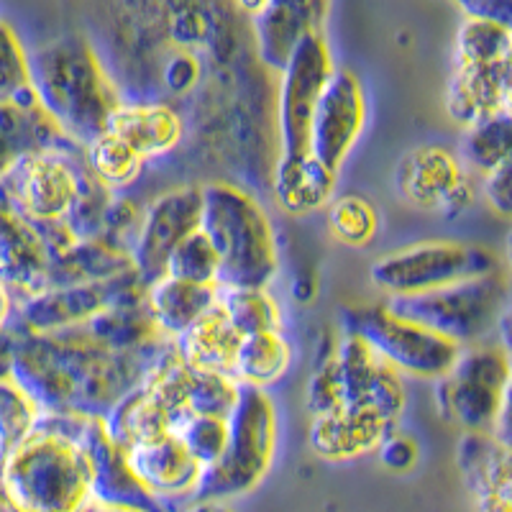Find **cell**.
I'll return each instance as SVG.
<instances>
[{
	"label": "cell",
	"mask_w": 512,
	"mask_h": 512,
	"mask_svg": "<svg viewBox=\"0 0 512 512\" xmlns=\"http://www.w3.org/2000/svg\"><path fill=\"white\" fill-rule=\"evenodd\" d=\"M88 415L41 413L31 436L0 456V510L82 512L90 497V466L77 433Z\"/></svg>",
	"instance_id": "1"
},
{
	"label": "cell",
	"mask_w": 512,
	"mask_h": 512,
	"mask_svg": "<svg viewBox=\"0 0 512 512\" xmlns=\"http://www.w3.org/2000/svg\"><path fill=\"white\" fill-rule=\"evenodd\" d=\"M36 103L75 144L100 136L123 103L98 54L82 36H62L29 54Z\"/></svg>",
	"instance_id": "2"
},
{
	"label": "cell",
	"mask_w": 512,
	"mask_h": 512,
	"mask_svg": "<svg viewBox=\"0 0 512 512\" xmlns=\"http://www.w3.org/2000/svg\"><path fill=\"white\" fill-rule=\"evenodd\" d=\"M198 228L218 254V287H269L277 277L272 221L246 190L228 182L200 187Z\"/></svg>",
	"instance_id": "3"
},
{
	"label": "cell",
	"mask_w": 512,
	"mask_h": 512,
	"mask_svg": "<svg viewBox=\"0 0 512 512\" xmlns=\"http://www.w3.org/2000/svg\"><path fill=\"white\" fill-rule=\"evenodd\" d=\"M223 454L203 466L192 500H233L249 495L269 474L277 456V408L267 390L241 384L239 400L226 418Z\"/></svg>",
	"instance_id": "4"
},
{
	"label": "cell",
	"mask_w": 512,
	"mask_h": 512,
	"mask_svg": "<svg viewBox=\"0 0 512 512\" xmlns=\"http://www.w3.org/2000/svg\"><path fill=\"white\" fill-rule=\"evenodd\" d=\"M384 305L402 318L431 328L456 346L484 344L510 315V290L502 272H489L418 295L387 297Z\"/></svg>",
	"instance_id": "5"
},
{
	"label": "cell",
	"mask_w": 512,
	"mask_h": 512,
	"mask_svg": "<svg viewBox=\"0 0 512 512\" xmlns=\"http://www.w3.org/2000/svg\"><path fill=\"white\" fill-rule=\"evenodd\" d=\"M510 354L505 346L484 341L464 346L454 367L438 382V408L448 423L464 431L507 436V405H510Z\"/></svg>",
	"instance_id": "6"
},
{
	"label": "cell",
	"mask_w": 512,
	"mask_h": 512,
	"mask_svg": "<svg viewBox=\"0 0 512 512\" xmlns=\"http://www.w3.org/2000/svg\"><path fill=\"white\" fill-rule=\"evenodd\" d=\"M341 323L344 333L361 338L390 367L418 379H441L461 351L454 341L392 313L384 303L346 308Z\"/></svg>",
	"instance_id": "7"
},
{
	"label": "cell",
	"mask_w": 512,
	"mask_h": 512,
	"mask_svg": "<svg viewBox=\"0 0 512 512\" xmlns=\"http://www.w3.org/2000/svg\"><path fill=\"white\" fill-rule=\"evenodd\" d=\"M497 269V256L484 246L461 241H420L379 256L369 269V277L379 292L395 297L438 290Z\"/></svg>",
	"instance_id": "8"
},
{
	"label": "cell",
	"mask_w": 512,
	"mask_h": 512,
	"mask_svg": "<svg viewBox=\"0 0 512 512\" xmlns=\"http://www.w3.org/2000/svg\"><path fill=\"white\" fill-rule=\"evenodd\" d=\"M144 292L146 282L136 269H126L111 280L44 287L34 295L13 300L8 326L24 333L64 331L88 323L108 305L141 303Z\"/></svg>",
	"instance_id": "9"
},
{
	"label": "cell",
	"mask_w": 512,
	"mask_h": 512,
	"mask_svg": "<svg viewBox=\"0 0 512 512\" xmlns=\"http://www.w3.org/2000/svg\"><path fill=\"white\" fill-rule=\"evenodd\" d=\"M82 152H44L24 157L0 175V205L29 223L62 221L85 175Z\"/></svg>",
	"instance_id": "10"
},
{
	"label": "cell",
	"mask_w": 512,
	"mask_h": 512,
	"mask_svg": "<svg viewBox=\"0 0 512 512\" xmlns=\"http://www.w3.org/2000/svg\"><path fill=\"white\" fill-rule=\"evenodd\" d=\"M326 364L336 379L338 408L364 410L390 423H400L408 400L402 374L361 338L344 333Z\"/></svg>",
	"instance_id": "11"
},
{
	"label": "cell",
	"mask_w": 512,
	"mask_h": 512,
	"mask_svg": "<svg viewBox=\"0 0 512 512\" xmlns=\"http://www.w3.org/2000/svg\"><path fill=\"white\" fill-rule=\"evenodd\" d=\"M331 49L320 31L305 36L280 70V141L282 157L308 154V128L320 93L333 75Z\"/></svg>",
	"instance_id": "12"
},
{
	"label": "cell",
	"mask_w": 512,
	"mask_h": 512,
	"mask_svg": "<svg viewBox=\"0 0 512 512\" xmlns=\"http://www.w3.org/2000/svg\"><path fill=\"white\" fill-rule=\"evenodd\" d=\"M367 126V95L359 77L333 70L313 108L308 128V154L338 172Z\"/></svg>",
	"instance_id": "13"
},
{
	"label": "cell",
	"mask_w": 512,
	"mask_h": 512,
	"mask_svg": "<svg viewBox=\"0 0 512 512\" xmlns=\"http://www.w3.org/2000/svg\"><path fill=\"white\" fill-rule=\"evenodd\" d=\"M198 226L200 187H177L144 208L131 246V264L146 285L162 277L172 249L192 231H198Z\"/></svg>",
	"instance_id": "14"
},
{
	"label": "cell",
	"mask_w": 512,
	"mask_h": 512,
	"mask_svg": "<svg viewBox=\"0 0 512 512\" xmlns=\"http://www.w3.org/2000/svg\"><path fill=\"white\" fill-rule=\"evenodd\" d=\"M77 441L88 456L93 502L136 512H180V507L159 500L136 479V474L128 466L126 451L105 436L100 418L82 420Z\"/></svg>",
	"instance_id": "15"
},
{
	"label": "cell",
	"mask_w": 512,
	"mask_h": 512,
	"mask_svg": "<svg viewBox=\"0 0 512 512\" xmlns=\"http://www.w3.org/2000/svg\"><path fill=\"white\" fill-rule=\"evenodd\" d=\"M397 190L410 205L454 216L474 203V185L459 157L443 146H420L397 167Z\"/></svg>",
	"instance_id": "16"
},
{
	"label": "cell",
	"mask_w": 512,
	"mask_h": 512,
	"mask_svg": "<svg viewBox=\"0 0 512 512\" xmlns=\"http://www.w3.org/2000/svg\"><path fill=\"white\" fill-rule=\"evenodd\" d=\"M128 466L152 495L169 505L182 507L192 500L203 466L192 459L175 433L152 438L126 451Z\"/></svg>",
	"instance_id": "17"
},
{
	"label": "cell",
	"mask_w": 512,
	"mask_h": 512,
	"mask_svg": "<svg viewBox=\"0 0 512 512\" xmlns=\"http://www.w3.org/2000/svg\"><path fill=\"white\" fill-rule=\"evenodd\" d=\"M82 152L62 128L41 111L34 90L16 100H0V175L31 154Z\"/></svg>",
	"instance_id": "18"
},
{
	"label": "cell",
	"mask_w": 512,
	"mask_h": 512,
	"mask_svg": "<svg viewBox=\"0 0 512 512\" xmlns=\"http://www.w3.org/2000/svg\"><path fill=\"white\" fill-rule=\"evenodd\" d=\"M456 459L479 512H512L510 443L495 433L464 431Z\"/></svg>",
	"instance_id": "19"
},
{
	"label": "cell",
	"mask_w": 512,
	"mask_h": 512,
	"mask_svg": "<svg viewBox=\"0 0 512 512\" xmlns=\"http://www.w3.org/2000/svg\"><path fill=\"white\" fill-rule=\"evenodd\" d=\"M512 59L500 62H456L448 82L446 111L461 126L510 113Z\"/></svg>",
	"instance_id": "20"
},
{
	"label": "cell",
	"mask_w": 512,
	"mask_h": 512,
	"mask_svg": "<svg viewBox=\"0 0 512 512\" xmlns=\"http://www.w3.org/2000/svg\"><path fill=\"white\" fill-rule=\"evenodd\" d=\"M397 423L354 408H336L313 415L308 428V446L318 459L331 464L361 459L374 454L379 443L390 436Z\"/></svg>",
	"instance_id": "21"
},
{
	"label": "cell",
	"mask_w": 512,
	"mask_h": 512,
	"mask_svg": "<svg viewBox=\"0 0 512 512\" xmlns=\"http://www.w3.org/2000/svg\"><path fill=\"white\" fill-rule=\"evenodd\" d=\"M47 272L49 254L39 231L0 205V282L21 300L47 287Z\"/></svg>",
	"instance_id": "22"
},
{
	"label": "cell",
	"mask_w": 512,
	"mask_h": 512,
	"mask_svg": "<svg viewBox=\"0 0 512 512\" xmlns=\"http://www.w3.org/2000/svg\"><path fill=\"white\" fill-rule=\"evenodd\" d=\"M100 425H103L105 436L118 448L128 451L139 443L172 433V415L164 408L157 392L146 382H141L105 410Z\"/></svg>",
	"instance_id": "23"
},
{
	"label": "cell",
	"mask_w": 512,
	"mask_h": 512,
	"mask_svg": "<svg viewBox=\"0 0 512 512\" xmlns=\"http://www.w3.org/2000/svg\"><path fill=\"white\" fill-rule=\"evenodd\" d=\"M105 131L126 141L144 162L169 154L182 139V121L169 105L121 103Z\"/></svg>",
	"instance_id": "24"
},
{
	"label": "cell",
	"mask_w": 512,
	"mask_h": 512,
	"mask_svg": "<svg viewBox=\"0 0 512 512\" xmlns=\"http://www.w3.org/2000/svg\"><path fill=\"white\" fill-rule=\"evenodd\" d=\"M239 331L228 323L218 300L175 338L177 356L187 367L233 377V359L239 349Z\"/></svg>",
	"instance_id": "25"
},
{
	"label": "cell",
	"mask_w": 512,
	"mask_h": 512,
	"mask_svg": "<svg viewBox=\"0 0 512 512\" xmlns=\"http://www.w3.org/2000/svg\"><path fill=\"white\" fill-rule=\"evenodd\" d=\"M218 300V285H198V282L175 280L162 274L149 282L144 292V305L152 315L159 333L175 341L182 331L195 323L210 305Z\"/></svg>",
	"instance_id": "26"
},
{
	"label": "cell",
	"mask_w": 512,
	"mask_h": 512,
	"mask_svg": "<svg viewBox=\"0 0 512 512\" xmlns=\"http://www.w3.org/2000/svg\"><path fill=\"white\" fill-rule=\"evenodd\" d=\"M336 175L338 172L323 167L310 154L280 157L277 172H274V200L292 216L313 213L331 203L333 190H336Z\"/></svg>",
	"instance_id": "27"
},
{
	"label": "cell",
	"mask_w": 512,
	"mask_h": 512,
	"mask_svg": "<svg viewBox=\"0 0 512 512\" xmlns=\"http://www.w3.org/2000/svg\"><path fill=\"white\" fill-rule=\"evenodd\" d=\"M82 328L103 349L111 351H141L167 338L154 326L144 300L141 303L108 305L100 313H95L88 323H82Z\"/></svg>",
	"instance_id": "28"
},
{
	"label": "cell",
	"mask_w": 512,
	"mask_h": 512,
	"mask_svg": "<svg viewBox=\"0 0 512 512\" xmlns=\"http://www.w3.org/2000/svg\"><path fill=\"white\" fill-rule=\"evenodd\" d=\"M292 364V349L282 331H259L241 336L236 359H233V379L246 387L267 390L282 382Z\"/></svg>",
	"instance_id": "29"
},
{
	"label": "cell",
	"mask_w": 512,
	"mask_h": 512,
	"mask_svg": "<svg viewBox=\"0 0 512 512\" xmlns=\"http://www.w3.org/2000/svg\"><path fill=\"white\" fill-rule=\"evenodd\" d=\"M218 305L239 336L259 331H282L280 305L267 287H218Z\"/></svg>",
	"instance_id": "30"
},
{
	"label": "cell",
	"mask_w": 512,
	"mask_h": 512,
	"mask_svg": "<svg viewBox=\"0 0 512 512\" xmlns=\"http://www.w3.org/2000/svg\"><path fill=\"white\" fill-rule=\"evenodd\" d=\"M82 157L88 169L103 182L108 190H121V187L134 185L139 180L141 169H144V159L126 144L118 139L113 131H103L95 136L90 144L82 146Z\"/></svg>",
	"instance_id": "31"
},
{
	"label": "cell",
	"mask_w": 512,
	"mask_h": 512,
	"mask_svg": "<svg viewBox=\"0 0 512 512\" xmlns=\"http://www.w3.org/2000/svg\"><path fill=\"white\" fill-rule=\"evenodd\" d=\"M239 390L241 384L233 377H228V374L200 372V369L187 367L185 361H182L180 392L187 415H218V418H228V413H231L236 400H239Z\"/></svg>",
	"instance_id": "32"
},
{
	"label": "cell",
	"mask_w": 512,
	"mask_h": 512,
	"mask_svg": "<svg viewBox=\"0 0 512 512\" xmlns=\"http://www.w3.org/2000/svg\"><path fill=\"white\" fill-rule=\"evenodd\" d=\"M512 152V118L510 113H497L484 121L466 126L461 139V159L469 169L484 175L489 169L510 162Z\"/></svg>",
	"instance_id": "33"
},
{
	"label": "cell",
	"mask_w": 512,
	"mask_h": 512,
	"mask_svg": "<svg viewBox=\"0 0 512 512\" xmlns=\"http://www.w3.org/2000/svg\"><path fill=\"white\" fill-rule=\"evenodd\" d=\"M500 59H512L510 26L466 16L456 36V62H500Z\"/></svg>",
	"instance_id": "34"
},
{
	"label": "cell",
	"mask_w": 512,
	"mask_h": 512,
	"mask_svg": "<svg viewBox=\"0 0 512 512\" xmlns=\"http://www.w3.org/2000/svg\"><path fill=\"white\" fill-rule=\"evenodd\" d=\"M328 231L346 246L372 244L379 231V213L374 203L361 195H344L328 205Z\"/></svg>",
	"instance_id": "35"
},
{
	"label": "cell",
	"mask_w": 512,
	"mask_h": 512,
	"mask_svg": "<svg viewBox=\"0 0 512 512\" xmlns=\"http://www.w3.org/2000/svg\"><path fill=\"white\" fill-rule=\"evenodd\" d=\"M41 410L11 377L0 379V456L34 433Z\"/></svg>",
	"instance_id": "36"
},
{
	"label": "cell",
	"mask_w": 512,
	"mask_h": 512,
	"mask_svg": "<svg viewBox=\"0 0 512 512\" xmlns=\"http://www.w3.org/2000/svg\"><path fill=\"white\" fill-rule=\"evenodd\" d=\"M164 274L198 285H218V254L200 228L172 249Z\"/></svg>",
	"instance_id": "37"
},
{
	"label": "cell",
	"mask_w": 512,
	"mask_h": 512,
	"mask_svg": "<svg viewBox=\"0 0 512 512\" xmlns=\"http://www.w3.org/2000/svg\"><path fill=\"white\" fill-rule=\"evenodd\" d=\"M111 198L113 190H108L90 169H85L80 192H77L75 203L70 205L62 221L67 223V228L75 233L77 239H98L100 231H103V218Z\"/></svg>",
	"instance_id": "38"
},
{
	"label": "cell",
	"mask_w": 512,
	"mask_h": 512,
	"mask_svg": "<svg viewBox=\"0 0 512 512\" xmlns=\"http://www.w3.org/2000/svg\"><path fill=\"white\" fill-rule=\"evenodd\" d=\"M172 433L180 438L187 454L200 466H210L223 454L228 425L226 418H218V415H185L172 428Z\"/></svg>",
	"instance_id": "39"
},
{
	"label": "cell",
	"mask_w": 512,
	"mask_h": 512,
	"mask_svg": "<svg viewBox=\"0 0 512 512\" xmlns=\"http://www.w3.org/2000/svg\"><path fill=\"white\" fill-rule=\"evenodd\" d=\"M31 93L29 52L16 31L0 21V100H16Z\"/></svg>",
	"instance_id": "40"
},
{
	"label": "cell",
	"mask_w": 512,
	"mask_h": 512,
	"mask_svg": "<svg viewBox=\"0 0 512 512\" xmlns=\"http://www.w3.org/2000/svg\"><path fill=\"white\" fill-rule=\"evenodd\" d=\"M374 454L379 456V461H382L390 472L402 474V472H410V469L418 464L420 448L418 443H415V438L405 436V433H400V428H395L390 436L379 443Z\"/></svg>",
	"instance_id": "41"
},
{
	"label": "cell",
	"mask_w": 512,
	"mask_h": 512,
	"mask_svg": "<svg viewBox=\"0 0 512 512\" xmlns=\"http://www.w3.org/2000/svg\"><path fill=\"white\" fill-rule=\"evenodd\" d=\"M484 182H482V190H484V198H487L489 208L495 210L500 218L510 216V162H502L500 167L489 169L484 172Z\"/></svg>",
	"instance_id": "42"
},
{
	"label": "cell",
	"mask_w": 512,
	"mask_h": 512,
	"mask_svg": "<svg viewBox=\"0 0 512 512\" xmlns=\"http://www.w3.org/2000/svg\"><path fill=\"white\" fill-rule=\"evenodd\" d=\"M464 8L466 16L472 18H487V21H497L502 26H510L512 18V0H456Z\"/></svg>",
	"instance_id": "43"
},
{
	"label": "cell",
	"mask_w": 512,
	"mask_h": 512,
	"mask_svg": "<svg viewBox=\"0 0 512 512\" xmlns=\"http://www.w3.org/2000/svg\"><path fill=\"white\" fill-rule=\"evenodd\" d=\"M195 75H198V67H195V62H192L190 57L172 59V62H169V67H167V80L175 90L187 88V85L195 80Z\"/></svg>",
	"instance_id": "44"
},
{
	"label": "cell",
	"mask_w": 512,
	"mask_h": 512,
	"mask_svg": "<svg viewBox=\"0 0 512 512\" xmlns=\"http://www.w3.org/2000/svg\"><path fill=\"white\" fill-rule=\"evenodd\" d=\"M13 349H16V331L6 323L0 328V379L11 377Z\"/></svg>",
	"instance_id": "45"
},
{
	"label": "cell",
	"mask_w": 512,
	"mask_h": 512,
	"mask_svg": "<svg viewBox=\"0 0 512 512\" xmlns=\"http://www.w3.org/2000/svg\"><path fill=\"white\" fill-rule=\"evenodd\" d=\"M180 512H233L226 500H187Z\"/></svg>",
	"instance_id": "46"
},
{
	"label": "cell",
	"mask_w": 512,
	"mask_h": 512,
	"mask_svg": "<svg viewBox=\"0 0 512 512\" xmlns=\"http://www.w3.org/2000/svg\"><path fill=\"white\" fill-rule=\"evenodd\" d=\"M11 308H13L11 292H8V287L0 282V328L6 326L8 318H11Z\"/></svg>",
	"instance_id": "47"
},
{
	"label": "cell",
	"mask_w": 512,
	"mask_h": 512,
	"mask_svg": "<svg viewBox=\"0 0 512 512\" xmlns=\"http://www.w3.org/2000/svg\"><path fill=\"white\" fill-rule=\"evenodd\" d=\"M264 3H267V0H236V6H239L241 11L249 13V16H254V13L264 6Z\"/></svg>",
	"instance_id": "48"
},
{
	"label": "cell",
	"mask_w": 512,
	"mask_h": 512,
	"mask_svg": "<svg viewBox=\"0 0 512 512\" xmlns=\"http://www.w3.org/2000/svg\"><path fill=\"white\" fill-rule=\"evenodd\" d=\"M82 512H136V510H121V507H105V505H98V502H90Z\"/></svg>",
	"instance_id": "49"
}]
</instances>
